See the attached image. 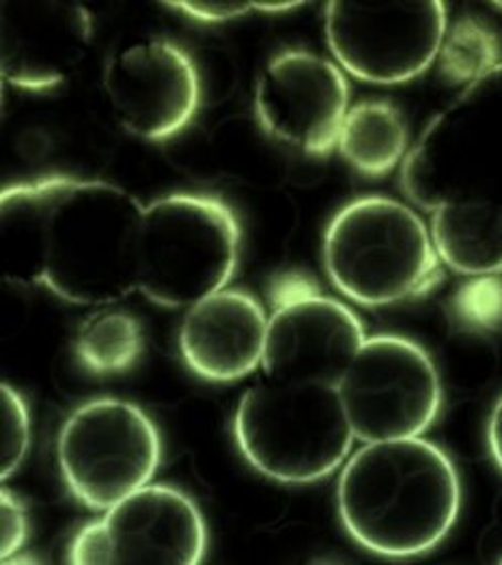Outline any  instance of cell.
Segmentation results:
<instances>
[{
	"mask_svg": "<svg viewBox=\"0 0 502 565\" xmlns=\"http://www.w3.org/2000/svg\"><path fill=\"white\" fill-rule=\"evenodd\" d=\"M337 148L355 171L367 177L387 174L407 157L404 114L380 99L355 104L344 116Z\"/></svg>",
	"mask_w": 502,
	"mask_h": 565,
	"instance_id": "cell-18",
	"label": "cell"
},
{
	"mask_svg": "<svg viewBox=\"0 0 502 565\" xmlns=\"http://www.w3.org/2000/svg\"><path fill=\"white\" fill-rule=\"evenodd\" d=\"M334 288L361 307H389L426 295L441 278L428 225L387 198H363L332 217L322 242Z\"/></svg>",
	"mask_w": 502,
	"mask_h": 565,
	"instance_id": "cell-5",
	"label": "cell"
},
{
	"mask_svg": "<svg viewBox=\"0 0 502 565\" xmlns=\"http://www.w3.org/2000/svg\"><path fill=\"white\" fill-rule=\"evenodd\" d=\"M448 31L440 0H334L324 33L334 60L356 79L395 86L438 62Z\"/></svg>",
	"mask_w": 502,
	"mask_h": 565,
	"instance_id": "cell-8",
	"label": "cell"
},
{
	"mask_svg": "<svg viewBox=\"0 0 502 565\" xmlns=\"http://www.w3.org/2000/svg\"><path fill=\"white\" fill-rule=\"evenodd\" d=\"M412 203L502 210V63L480 75L431 118L402 164Z\"/></svg>",
	"mask_w": 502,
	"mask_h": 565,
	"instance_id": "cell-3",
	"label": "cell"
},
{
	"mask_svg": "<svg viewBox=\"0 0 502 565\" xmlns=\"http://www.w3.org/2000/svg\"><path fill=\"white\" fill-rule=\"evenodd\" d=\"M94 19L62 0L0 2V74L9 86L45 92L62 86L86 60Z\"/></svg>",
	"mask_w": 502,
	"mask_h": 565,
	"instance_id": "cell-14",
	"label": "cell"
},
{
	"mask_svg": "<svg viewBox=\"0 0 502 565\" xmlns=\"http://www.w3.org/2000/svg\"><path fill=\"white\" fill-rule=\"evenodd\" d=\"M67 177L13 184L0 198V264L2 278L19 286L43 284L45 235L51 207Z\"/></svg>",
	"mask_w": 502,
	"mask_h": 565,
	"instance_id": "cell-16",
	"label": "cell"
},
{
	"mask_svg": "<svg viewBox=\"0 0 502 565\" xmlns=\"http://www.w3.org/2000/svg\"><path fill=\"white\" fill-rule=\"evenodd\" d=\"M501 39L487 23L464 17L448 25L438 55V70L450 84H472L501 62Z\"/></svg>",
	"mask_w": 502,
	"mask_h": 565,
	"instance_id": "cell-20",
	"label": "cell"
},
{
	"mask_svg": "<svg viewBox=\"0 0 502 565\" xmlns=\"http://www.w3.org/2000/svg\"><path fill=\"white\" fill-rule=\"evenodd\" d=\"M270 302L264 377L339 387L367 339L355 312L300 274L278 276Z\"/></svg>",
	"mask_w": 502,
	"mask_h": 565,
	"instance_id": "cell-10",
	"label": "cell"
},
{
	"mask_svg": "<svg viewBox=\"0 0 502 565\" xmlns=\"http://www.w3.org/2000/svg\"><path fill=\"white\" fill-rule=\"evenodd\" d=\"M268 315L244 290L223 288L184 315L179 349L186 367L207 382L244 380L261 367Z\"/></svg>",
	"mask_w": 502,
	"mask_h": 565,
	"instance_id": "cell-15",
	"label": "cell"
},
{
	"mask_svg": "<svg viewBox=\"0 0 502 565\" xmlns=\"http://www.w3.org/2000/svg\"><path fill=\"white\" fill-rule=\"evenodd\" d=\"M339 392L363 444L424 436L440 416L438 369L426 349L397 334L365 339Z\"/></svg>",
	"mask_w": 502,
	"mask_h": 565,
	"instance_id": "cell-9",
	"label": "cell"
},
{
	"mask_svg": "<svg viewBox=\"0 0 502 565\" xmlns=\"http://www.w3.org/2000/svg\"><path fill=\"white\" fill-rule=\"evenodd\" d=\"M458 319L477 329H501L502 280L499 276H482L464 284L453 296Z\"/></svg>",
	"mask_w": 502,
	"mask_h": 565,
	"instance_id": "cell-22",
	"label": "cell"
},
{
	"mask_svg": "<svg viewBox=\"0 0 502 565\" xmlns=\"http://www.w3.org/2000/svg\"><path fill=\"white\" fill-rule=\"evenodd\" d=\"M501 562H502V559H501Z\"/></svg>",
	"mask_w": 502,
	"mask_h": 565,
	"instance_id": "cell-28",
	"label": "cell"
},
{
	"mask_svg": "<svg viewBox=\"0 0 502 565\" xmlns=\"http://www.w3.org/2000/svg\"><path fill=\"white\" fill-rule=\"evenodd\" d=\"M181 13L189 14L191 19L201 23H225L237 17H244L254 9V2H227V0H179V2H164Z\"/></svg>",
	"mask_w": 502,
	"mask_h": 565,
	"instance_id": "cell-24",
	"label": "cell"
},
{
	"mask_svg": "<svg viewBox=\"0 0 502 565\" xmlns=\"http://www.w3.org/2000/svg\"><path fill=\"white\" fill-rule=\"evenodd\" d=\"M104 94L128 135L160 142L193 122L201 79L195 63L179 45L167 39H140L106 63Z\"/></svg>",
	"mask_w": 502,
	"mask_h": 565,
	"instance_id": "cell-12",
	"label": "cell"
},
{
	"mask_svg": "<svg viewBox=\"0 0 502 565\" xmlns=\"http://www.w3.org/2000/svg\"><path fill=\"white\" fill-rule=\"evenodd\" d=\"M145 337L138 320L122 310H99L89 315L75 337L79 363L98 375L122 373L142 353Z\"/></svg>",
	"mask_w": 502,
	"mask_h": 565,
	"instance_id": "cell-19",
	"label": "cell"
},
{
	"mask_svg": "<svg viewBox=\"0 0 502 565\" xmlns=\"http://www.w3.org/2000/svg\"><path fill=\"white\" fill-rule=\"evenodd\" d=\"M298 7H305V2H254V9L261 13H284V11H295Z\"/></svg>",
	"mask_w": 502,
	"mask_h": 565,
	"instance_id": "cell-26",
	"label": "cell"
},
{
	"mask_svg": "<svg viewBox=\"0 0 502 565\" xmlns=\"http://www.w3.org/2000/svg\"><path fill=\"white\" fill-rule=\"evenodd\" d=\"M233 431L245 460L284 484L331 477L355 443L337 385L270 377L242 395Z\"/></svg>",
	"mask_w": 502,
	"mask_h": 565,
	"instance_id": "cell-4",
	"label": "cell"
},
{
	"mask_svg": "<svg viewBox=\"0 0 502 565\" xmlns=\"http://www.w3.org/2000/svg\"><path fill=\"white\" fill-rule=\"evenodd\" d=\"M261 128L288 147L312 157L337 148L349 111V86L339 65L308 51L271 57L256 86Z\"/></svg>",
	"mask_w": 502,
	"mask_h": 565,
	"instance_id": "cell-13",
	"label": "cell"
},
{
	"mask_svg": "<svg viewBox=\"0 0 502 565\" xmlns=\"http://www.w3.org/2000/svg\"><path fill=\"white\" fill-rule=\"evenodd\" d=\"M337 507L349 535L369 552L414 557L450 535L462 484L452 458L421 436L369 443L346 458Z\"/></svg>",
	"mask_w": 502,
	"mask_h": 565,
	"instance_id": "cell-1",
	"label": "cell"
},
{
	"mask_svg": "<svg viewBox=\"0 0 502 565\" xmlns=\"http://www.w3.org/2000/svg\"><path fill=\"white\" fill-rule=\"evenodd\" d=\"M207 525L193 499L147 484L82 529L70 550L77 565H195L207 553Z\"/></svg>",
	"mask_w": 502,
	"mask_h": 565,
	"instance_id": "cell-11",
	"label": "cell"
},
{
	"mask_svg": "<svg viewBox=\"0 0 502 565\" xmlns=\"http://www.w3.org/2000/svg\"><path fill=\"white\" fill-rule=\"evenodd\" d=\"M0 557L2 562H9L17 557L25 545L29 537V516L23 503L7 489L0 492Z\"/></svg>",
	"mask_w": 502,
	"mask_h": 565,
	"instance_id": "cell-23",
	"label": "cell"
},
{
	"mask_svg": "<svg viewBox=\"0 0 502 565\" xmlns=\"http://www.w3.org/2000/svg\"><path fill=\"white\" fill-rule=\"evenodd\" d=\"M487 440H489V450L492 460L496 462V467L502 472V395L496 402V406L492 407V414L489 418V428H487Z\"/></svg>",
	"mask_w": 502,
	"mask_h": 565,
	"instance_id": "cell-25",
	"label": "cell"
},
{
	"mask_svg": "<svg viewBox=\"0 0 502 565\" xmlns=\"http://www.w3.org/2000/svg\"><path fill=\"white\" fill-rule=\"evenodd\" d=\"M31 448V412L25 397L11 383H2V480H9L25 462Z\"/></svg>",
	"mask_w": 502,
	"mask_h": 565,
	"instance_id": "cell-21",
	"label": "cell"
},
{
	"mask_svg": "<svg viewBox=\"0 0 502 565\" xmlns=\"http://www.w3.org/2000/svg\"><path fill=\"white\" fill-rule=\"evenodd\" d=\"M242 230L232 207L207 195H169L145 207L136 292L164 308H191L227 288Z\"/></svg>",
	"mask_w": 502,
	"mask_h": 565,
	"instance_id": "cell-6",
	"label": "cell"
},
{
	"mask_svg": "<svg viewBox=\"0 0 502 565\" xmlns=\"http://www.w3.org/2000/svg\"><path fill=\"white\" fill-rule=\"evenodd\" d=\"M431 242L444 266L468 278L502 274V210L446 205L431 213Z\"/></svg>",
	"mask_w": 502,
	"mask_h": 565,
	"instance_id": "cell-17",
	"label": "cell"
},
{
	"mask_svg": "<svg viewBox=\"0 0 502 565\" xmlns=\"http://www.w3.org/2000/svg\"><path fill=\"white\" fill-rule=\"evenodd\" d=\"M492 7H496V9H501L502 11V0L501 2H492Z\"/></svg>",
	"mask_w": 502,
	"mask_h": 565,
	"instance_id": "cell-27",
	"label": "cell"
},
{
	"mask_svg": "<svg viewBox=\"0 0 502 565\" xmlns=\"http://www.w3.org/2000/svg\"><path fill=\"white\" fill-rule=\"evenodd\" d=\"M57 462L65 487L79 503L108 511L150 484L162 462V438L142 407L99 397L65 419Z\"/></svg>",
	"mask_w": 502,
	"mask_h": 565,
	"instance_id": "cell-7",
	"label": "cell"
},
{
	"mask_svg": "<svg viewBox=\"0 0 502 565\" xmlns=\"http://www.w3.org/2000/svg\"><path fill=\"white\" fill-rule=\"evenodd\" d=\"M140 199L118 184L67 177L51 207L43 284L77 307H111L136 292Z\"/></svg>",
	"mask_w": 502,
	"mask_h": 565,
	"instance_id": "cell-2",
	"label": "cell"
}]
</instances>
